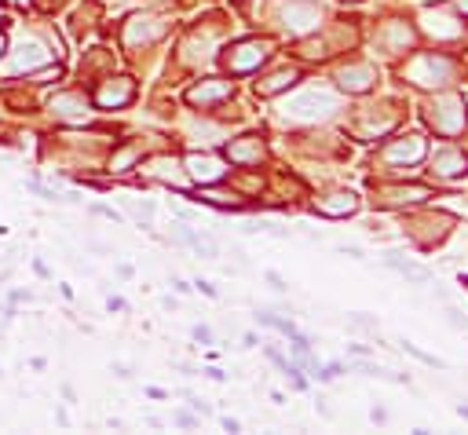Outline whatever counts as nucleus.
Returning a JSON list of instances; mask_svg holds the SVG:
<instances>
[{"label": "nucleus", "instance_id": "393cba45", "mask_svg": "<svg viewBox=\"0 0 468 435\" xmlns=\"http://www.w3.org/2000/svg\"><path fill=\"white\" fill-rule=\"evenodd\" d=\"M194 340H201V344H212V333L205 326H194Z\"/></svg>", "mask_w": 468, "mask_h": 435}, {"label": "nucleus", "instance_id": "6e6552de", "mask_svg": "<svg viewBox=\"0 0 468 435\" xmlns=\"http://www.w3.org/2000/svg\"><path fill=\"white\" fill-rule=\"evenodd\" d=\"M165 34V26L158 19H132L129 29H124V41L129 44H150V41H158Z\"/></svg>", "mask_w": 468, "mask_h": 435}, {"label": "nucleus", "instance_id": "5701e85b", "mask_svg": "<svg viewBox=\"0 0 468 435\" xmlns=\"http://www.w3.org/2000/svg\"><path fill=\"white\" fill-rule=\"evenodd\" d=\"M352 326H355V329H377V319H369V315H352Z\"/></svg>", "mask_w": 468, "mask_h": 435}, {"label": "nucleus", "instance_id": "1a4fd4ad", "mask_svg": "<svg viewBox=\"0 0 468 435\" xmlns=\"http://www.w3.org/2000/svg\"><path fill=\"white\" fill-rule=\"evenodd\" d=\"M435 172H439V176H461V172H468V158H464V150H457V146H443V150H435Z\"/></svg>", "mask_w": 468, "mask_h": 435}, {"label": "nucleus", "instance_id": "423d86ee", "mask_svg": "<svg viewBox=\"0 0 468 435\" xmlns=\"http://www.w3.org/2000/svg\"><path fill=\"white\" fill-rule=\"evenodd\" d=\"M51 114L62 117V121H84V114H88V99L77 96V91H62V96L51 99Z\"/></svg>", "mask_w": 468, "mask_h": 435}, {"label": "nucleus", "instance_id": "9d476101", "mask_svg": "<svg viewBox=\"0 0 468 435\" xmlns=\"http://www.w3.org/2000/svg\"><path fill=\"white\" fill-rule=\"evenodd\" d=\"M432 121H435V129H439V132L454 136V132H461V129H464V110H461V103H457V99H450V103H447L439 114H435Z\"/></svg>", "mask_w": 468, "mask_h": 435}, {"label": "nucleus", "instance_id": "a211bd4d", "mask_svg": "<svg viewBox=\"0 0 468 435\" xmlns=\"http://www.w3.org/2000/svg\"><path fill=\"white\" fill-rule=\"evenodd\" d=\"M421 154H424V143H421V139H407V143H395V146L388 150V161H402V158L417 161Z\"/></svg>", "mask_w": 468, "mask_h": 435}, {"label": "nucleus", "instance_id": "c85d7f7f", "mask_svg": "<svg viewBox=\"0 0 468 435\" xmlns=\"http://www.w3.org/2000/svg\"><path fill=\"white\" fill-rule=\"evenodd\" d=\"M454 4H457L461 11H468V0H454Z\"/></svg>", "mask_w": 468, "mask_h": 435}, {"label": "nucleus", "instance_id": "ddd939ff", "mask_svg": "<svg viewBox=\"0 0 468 435\" xmlns=\"http://www.w3.org/2000/svg\"><path fill=\"white\" fill-rule=\"evenodd\" d=\"M231 161H238V165H253V161H260V154H264V146H260V139L257 136H245V139H238V143H231Z\"/></svg>", "mask_w": 468, "mask_h": 435}, {"label": "nucleus", "instance_id": "9b49d317", "mask_svg": "<svg viewBox=\"0 0 468 435\" xmlns=\"http://www.w3.org/2000/svg\"><path fill=\"white\" fill-rule=\"evenodd\" d=\"M315 22H319L315 8H300V4L286 8V29L289 34H307V29H315Z\"/></svg>", "mask_w": 468, "mask_h": 435}, {"label": "nucleus", "instance_id": "b1692460", "mask_svg": "<svg viewBox=\"0 0 468 435\" xmlns=\"http://www.w3.org/2000/svg\"><path fill=\"white\" fill-rule=\"evenodd\" d=\"M447 322H450L454 329H464V319H461V311H454V307L447 311Z\"/></svg>", "mask_w": 468, "mask_h": 435}, {"label": "nucleus", "instance_id": "f8f14e48", "mask_svg": "<svg viewBox=\"0 0 468 435\" xmlns=\"http://www.w3.org/2000/svg\"><path fill=\"white\" fill-rule=\"evenodd\" d=\"M384 264L392 267V271H399L402 278H410V282H421V286H428L432 282V271L428 267H421V264H414V260H402V256H384Z\"/></svg>", "mask_w": 468, "mask_h": 435}, {"label": "nucleus", "instance_id": "4468645a", "mask_svg": "<svg viewBox=\"0 0 468 435\" xmlns=\"http://www.w3.org/2000/svg\"><path fill=\"white\" fill-rule=\"evenodd\" d=\"M37 62H44V44L41 41H22V48L11 59V70H34Z\"/></svg>", "mask_w": 468, "mask_h": 435}, {"label": "nucleus", "instance_id": "6ab92c4d", "mask_svg": "<svg viewBox=\"0 0 468 435\" xmlns=\"http://www.w3.org/2000/svg\"><path fill=\"white\" fill-rule=\"evenodd\" d=\"M369 70L366 66H359V70H344V74H340V84H344L348 91H366L369 88Z\"/></svg>", "mask_w": 468, "mask_h": 435}, {"label": "nucleus", "instance_id": "f257e3e1", "mask_svg": "<svg viewBox=\"0 0 468 435\" xmlns=\"http://www.w3.org/2000/svg\"><path fill=\"white\" fill-rule=\"evenodd\" d=\"M132 96H136V84H132L129 77H110V81L96 91V103H99L103 110H121V106L132 103Z\"/></svg>", "mask_w": 468, "mask_h": 435}, {"label": "nucleus", "instance_id": "7ed1b4c3", "mask_svg": "<svg viewBox=\"0 0 468 435\" xmlns=\"http://www.w3.org/2000/svg\"><path fill=\"white\" fill-rule=\"evenodd\" d=\"M186 172H191V179L201 183V186L220 183V179L227 176L224 161H220V158H209V154H191V158H186Z\"/></svg>", "mask_w": 468, "mask_h": 435}, {"label": "nucleus", "instance_id": "aec40b11", "mask_svg": "<svg viewBox=\"0 0 468 435\" xmlns=\"http://www.w3.org/2000/svg\"><path fill=\"white\" fill-rule=\"evenodd\" d=\"M264 326H274V329H282L286 336H297V329H293V322H286V319H274V315H257Z\"/></svg>", "mask_w": 468, "mask_h": 435}, {"label": "nucleus", "instance_id": "bb28decb", "mask_svg": "<svg viewBox=\"0 0 468 435\" xmlns=\"http://www.w3.org/2000/svg\"><path fill=\"white\" fill-rule=\"evenodd\" d=\"M267 282H271V286H274V289H278V293H282V289H286V282H282V278H278V274H274V271H267Z\"/></svg>", "mask_w": 468, "mask_h": 435}, {"label": "nucleus", "instance_id": "dca6fc26", "mask_svg": "<svg viewBox=\"0 0 468 435\" xmlns=\"http://www.w3.org/2000/svg\"><path fill=\"white\" fill-rule=\"evenodd\" d=\"M355 209H359L355 194H333V198H322V201H319V212H326V216H348V212H355Z\"/></svg>", "mask_w": 468, "mask_h": 435}, {"label": "nucleus", "instance_id": "a878e982", "mask_svg": "<svg viewBox=\"0 0 468 435\" xmlns=\"http://www.w3.org/2000/svg\"><path fill=\"white\" fill-rule=\"evenodd\" d=\"M96 212H99V216H106V220H114V224L121 220V212H114V209H106V205H96Z\"/></svg>", "mask_w": 468, "mask_h": 435}, {"label": "nucleus", "instance_id": "c756f323", "mask_svg": "<svg viewBox=\"0 0 468 435\" xmlns=\"http://www.w3.org/2000/svg\"><path fill=\"white\" fill-rule=\"evenodd\" d=\"M0 51H4V37H0Z\"/></svg>", "mask_w": 468, "mask_h": 435}, {"label": "nucleus", "instance_id": "20e7f679", "mask_svg": "<svg viewBox=\"0 0 468 435\" xmlns=\"http://www.w3.org/2000/svg\"><path fill=\"white\" fill-rule=\"evenodd\" d=\"M333 110V96H326V91H304L300 99H293L289 106H286V114H293V117H326Z\"/></svg>", "mask_w": 468, "mask_h": 435}, {"label": "nucleus", "instance_id": "0eeeda50", "mask_svg": "<svg viewBox=\"0 0 468 435\" xmlns=\"http://www.w3.org/2000/svg\"><path fill=\"white\" fill-rule=\"evenodd\" d=\"M172 231H176V238H179L183 245H191L198 256H205V260H216V256H220V245H216V238H209V234H198V231L183 227V224H176Z\"/></svg>", "mask_w": 468, "mask_h": 435}, {"label": "nucleus", "instance_id": "4be33fe9", "mask_svg": "<svg viewBox=\"0 0 468 435\" xmlns=\"http://www.w3.org/2000/svg\"><path fill=\"white\" fill-rule=\"evenodd\" d=\"M407 355H414V359H421V362H428V366H443V359H435V355H424L421 348H414V344H399Z\"/></svg>", "mask_w": 468, "mask_h": 435}, {"label": "nucleus", "instance_id": "39448f33", "mask_svg": "<svg viewBox=\"0 0 468 435\" xmlns=\"http://www.w3.org/2000/svg\"><path fill=\"white\" fill-rule=\"evenodd\" d=\"M227 96H231V81H201V84H194L191 91H186V103L212 106V103H220Z\"/></svg>", "mask_w": 468, "mask_h": 435}, {"label": "nucleus", "instance_id": "cd10ccee", "mask_svg": "<svg viewBox=\"0 0 468 435\" xmlns=\"http://www.w3.org/2000/svg\"><path fill=\"white\" fill-rule=\"evenodd\" d=\"M176 424H183V428H191V424H194V417H191V414H179V417H176Z\"/></svg>", "mask_w": 468, "mask_h": 435}, {"label": "nucleus", "instance_id": "2eb2a0df", "mask_svg": "<svg viewBox=\"0 0 468 435\" xmlns=\"http://www.w3.org/2000/svg\"><path fill=\"white\" fill-rule=\"evenodd\" d=\"M300 81V74L297 70H278L274 77H267V81H260L257 84V91L260 96H278V91H286V88H293Z\"/></svg>", "mask_w": 468, "mask_h": 435}, {"label": "nucleus", "instance_id": "f03ea898", "mask_svg": "<svg viewBox=\"0 0 468 435\" xmlns=\"http://www.w3.org/2000/svg\"><path fill=\"white\" fill-rule=\"evenodd\" d=\"M264 59H267V44L264 41H245V44L231 48L227 66H231V74H249V70H257Z\"/></svg>", "mask_w": 468, "mask_h": 435}, {"label": "nucleus", "instance_id": "412c9836", "mask_svg": "<svg viewBox=\"0 0 468 435\" xmlns=\"http://www.w3.org/2000/svg\"><path fill=\"white\" fill-rule=\"evenodd\" d=\"M59 77H62V66L55 62V66H48V70H37L29 81H34V84H48V81H59Z\"/></svg>", "mask_w": 468, "mask_h": 435}, {"label": "nucleus", "instance_id": "f3484780", "mask_svg": "<svg viewBox=\"0 0 468 435\" xmlns=\"http://www.w3.org/2000/svg\"><path fill=\"white\" fill-rule=\"evenodd\" d=\"M136 161H139V146H132V143L129 146H117L114 158H110V172H129Z\"/></svg>", "mask_w": 468, "mask_h": 435}]
</instances>
